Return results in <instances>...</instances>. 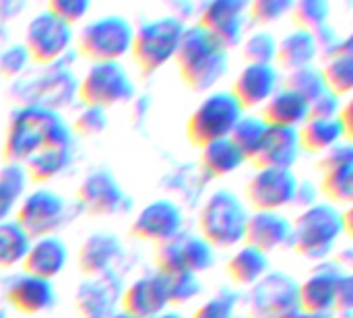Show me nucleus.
Returning <instances> with one entry per match:
<instances>
[{
    "mask_svg": "<svg viewBox=\"0 0 353 318\" xmlns=\"http://www.w3.org/2000/svg\"><path fill=\"white\" fill-rule=\"evenodd\" d=\"M72 130L66 120L48 106L29 103L19 108L8 122L2 155L10 163H25L50 147H70Z\"/></svg>",
    "mask_w": 353,
    "mask_h": 318,
    "instance_id": "f257e3e1",
    "label": "nucleus"
},
{
    "mask_svg": "<svg viewBox=\"0 0 353 318\" xmlns=\"http://www.w3.org/2000/svg\"><path fill=\"white\" fill-rule=\"evenodd\" d=\"M352 211H341L329 201H319L300 211L292 221L290 246L310 261H325L343 234H350Z\"/></svg>",
    "mask_w": 353,
    "mask_h": 318,
    "instance_id": "f03ea898",
    "label": "nucleus"
},
{
    "mask_svg": "<svg viewBox=\"0 0 353 318\" xmlns=\"http://www.w3.org/2000/svg\"><path fill=\"white\" fill-rule=\"evenodd\" d=\"M176 62L180 77L186 87L192 91H211L228 72L230 56L228 50L217 43L213 35H209L203 27L186 25L178 52Z\"/></svg>",
    "mask_w": 353,
    "mask_h": 318,
    "instance_id": "7ed1b4c3",
    "label": "nucleus"
},
{
    "mask_svg": "<svg viewBox=\"0 0 353 318\" xmlns=\"http://www.w3.org/2000/svg\"><path fill=\"white\" fill-rule=\"evenodd\" d=\"M246 203L228 188H217L199 211V236L213 248L230 250L244 244L248 223Z\"/></svg>",
    "mask_w": 353,
    "mask_h": 318,
    "instance_id": "20e7f679",
    "label": "nucleus"
},
{
    "mask_svg": "<svg viewBox=\"0 0 353 318\" xmlns=\"http://www.w3.org/2000/svg\"><path fill=\"white\" fill-rule=\"evenodd\" d=\"M186 23L174 14H163L134 27L132 58L143 74H153L176 58Z\"/></svg>",
    "mask_w": 353,
    "mask_h": 318,
    "instance_id": "39448f33",
    "label": "nucleus"
},
{
    "mask_svg": "<svg viewBox=\"0 0 353 318\" xmlns=\"http://www.w3.org/2000/svg\"><path fill=\"white\" fill-rule=\"evenodd\" d=\"M134 25L122 14H101L85 23L77 35V50L91 62H120L132 50Z\"/></svg>",
    "mask_w": 353,
    "mask_h": 318,
    "instance_id": "423d86ee",
    "label": "nucleus"
},
{
    "mask_svg": "<svg viewBox=\"0 0 353 318\" xmlns=\"http://www.w3.org/2000/svg\"><path fill=\"white\" fill-rule=\"evenodd\" d=\"M242 116L244 110L230 91H209L188 116L186 135L196 147H203L228 139Z\"/></svg>",
    "mask_w": 353,
    "mask_h": 318,
    "instance_id": "0eeeda50",
    "label": "nucleus"
},
{
    "mask_svg": "<svg viewBox=\"0 0 353 318\" xmlns=\"http://www.w3.org/2000/svg\"><path fill=\"white\" fill-rule=\"evenodd\" d=\"M132 95L134 83L122 62H91L79 81V97L85 106L108 110Z\"/></svg>",
    "mask_w": 353,
    "mask_h": 318,
    "instance_id": "6e6552de",
    "label": "nucleus"
},
{
    "mask_svg": "<svg viewBox=\"0 0 353 318\" xmlns=\"http://www.w3.org/2000/svg\"><path fill=\"white\" fill-rule=\"evenodd\" d=\"M68 219L66 199L50 188H35L27 192L14 209V221L25 230V234L35 240L43 236H54Z\"/></svg>",
    "mask_w": 353,
    "mask_h": 318,
    "instance_id": "1a4fd4ad",
    "label": "nucleus"
},
{
    "mask_svg": "<svg viewBox=\"0 0 353 318\" xmlns=\"http://www.w3.org/2000/svg\"><path fill=\"white\" fill-rule=\"evenodd\" d=\"M72 39L74 29L43 8L27 23L23 48L27 50L29 60L37 64H52L68 54Z\"/></svg>",
    "mask_w": 353,
    "mask_h": 318,
    "instance_id": "9d476101",
    "label": "nucleus"
},
{
    "mask_svg": "<svg viewBox=\"0 0 353 318\" xmlns=\"http://www.w3.org/2000/svg\"><path fill=\"white\" fill-rule=\"evenodd\" d=\"M215 263V248L201 238L199 234L180 232L176 238L159 244L155 248V265L157 273L170 275V273H205Z\"/></svg>",
    "mask_w": 353,
    "mask_h": 318,
    "instance_id": "9b49d317",
    "label": "nucleus"
},
{
    "mask_svg": "<svg viewBox=\"0 0 353 318\" xmlns=\"http://www.w3.org/2000/svg\"><path fill=\"white\" fill-rule=\"evenodd\" d=\"M250 317L283 318L298 312V281L283 271H269L248 294Z\"/></svg>",
    "mask_w": 353,
    "mask_h": 318,
    "instance_id": "f8f14e48",
    "label": "nucleus"
},
{
    "mask_svg": "<svg viewBox=\"0 0 353 318\" xmlns=\"http://www.w3.org/2000/svg\"><path fill=\"white\" fill-rule=\"evenodd\" d=\"M343 277L345 271L339 267V263L323 261L316 269H312L308 277L302 284H298L300 312L331 318V315L335 312V302Z\"/></svg>",
    "mask_w": 353,
    "mask_h": 318,
    "instance_id": "ddd939ff",
    "label": "nucleus"
},
{
    "mask_svg": "<svg viewBox=\"0 0 353 318\" xmlns=\"http://www.w3.org/2000/svg\"><path fill=\"white\" fill-rule=\"evenodd\" d=\"M298 182L294 170L256 168L246 184V201L254 211H281L294 205Z\"/></svg>",
    "mask_w": 353,
    "mask_h": 318,
    "instance_id": "4468645a",
    "label": "nucleus"
},
{
    "mask_svg": "<svg viewBox=\"0 0 353 318\" xmlns=\"http://www.w3.org/2000/svg\"><path fill=\"white\" fill-rule=\"evenodd\" d=\"M248 2L244 0H211L199 8L196 25L217 39L225 50L240 46L246 35Z\"/></svg>",
    "mask_w": 353,
    "mask_h": 318,
    "instance_id": "2eb2a0df",
    "label": "nucleus"
},
{
    "mask_svg": "<svg viewBox=\"0 0 353 318\" xmlns=\"http://www.w3.org/2000/svg\"><path fill=\"white\" fill-rule=\"evenodd\" d=\"M184 228V213L172 199H155L147 203L132 219L130 232L145 242L163 244L176 238Z\"/></svg>",
    "mask_w": 353,
    "mask_h": 318,
    "instance_id": "dca6fc26",
    "label": "nucleus"
},
{
    "mask_svg": "<svg viewBox=\"0 0 353 318\" xmlns=\"http://www.w3.org/2000/svg\"><path fill=\"white\" fill-rule=\"evenodd\" d=\"M321 192L333 205H350L353 199V149L350 143H339L319 161Z\"/></svg>",
    "mask_w": 353,
    "mask_h": 318,
    "instance_id": "f3484780",
    "label": "nucleus"
},
{
    "mask_svg": "<svg viewBox=\"0 0 353 318\" xmlns=\"http://www.w3.org/2000/svg\"><path fill=\"white\" fill-rule=\"evenodd\" d=\"M77 201L89 215L103 217V215L120 213L128 197L124 195L116 176L110 170L99 168L89 172L81 180L77 188Z\"/></svg>",
    "mask_w": 353,
    "mask_h": 318,
    "instance_id": "a211bd4d",
    "label": "nucleus"
},
{
    "mask_svg": "<svg viewBox=\"0 0 353 318\" xmlns=\"http://www.w3.org/2000/svg\"><path fill=\"white\" fill-rule=\"evenodd\" d=\"M279 87L281 74L275 64H244L238 77L234 79L230 93L246 112L263 108Z\"/></svg>",
    "mask_w": 353,
    "mask_h": 318,
    "instance_id": "6ab92c4d",
    "label": "nucleus"
},
{
    "mask_svg": "<svg viewBox=\"0 0 353 318\" xmlns=\"http://www.w3.org/2000/svg\"><path fill=\"white\" fill-rule=\"evenodd\" d=\"M122 310L137 318H153L168 310V290L161 273H149L134 279L120 294Z\"/></svg>",
    "mask_w": 353,
    "mask_h": 318,
    "instance_id": "aec40b11",
    "label": "nucleus"
},
{
    "mask_svg": "<svg viewBox=\"0 0 353 318\" xmlns=\"http://www.w3.org/2000/svg\"><path fill=\"white\" fill-rule=\"evenodd\" d=\"M292 242V219L281 211H254L248 215L244 244L271 255Z\"/></svg>",
    "mask_w": 353,
    "mask_h": 318,
    "instance_id": "412c9836",
    "label": "nucleus"
},
{
    "mask_svg": "<svg viewBox=\"0 0 353 318\" xmlns=\"http://www.w3.org/2000/svg\"><path fill=\"white\" fill-rule=\"evenodd\" d=\"M6 300L14 310L33 317V315L50 310L56 304V290L52 281L39 279L23 271L8 279Z\"/></svg>",
    "mask_w": 353,
    "mask_h": 318,
    "instance_id": "4be33fe9",
    "label": "nucleus"
},
{
    "mask_svg": "<svg viewBox=\"0 0 353 318\" xmlns=\"http://www.w3.org/2000/svg\"><path fill=\"white\" fill-rule=\"evenodd\" d=\"M302 155L300 132L298 128H281L269 126L265 141L252 159L256 168H277V170H294L296 161Z\"/></svg>",
    "mask_w": 353,
    "mask_h": 318,
    "instance_id": "5701e85b",
    "label": "nucleus"
},
{
    "mask_svg": "<svg viewBox=\"0 0 353 318\" xmlns=\"http://www.w3.org/2000/svg\"><path fill=\"white\" fill-rule=\"evenodd\" d=\"M66 263H68V246L62 238L54 234V236L31 240L23 261V269L29 275L52 281L64 271Z\"/></svg>",
    "mask_w": 353,
    "mask_h": 318,
    "instance_id": "b1692460",
    "label": "nucleus"
},
{
    "mask_svg": "<svg viewBox=\"0 0 353 318\" xmlns=\"http://www.w3.org/2000/svg\"><path fill=\"white\" fill-rule=\"evenodd\" d=\"M310 116L308 101L288 87H279L271 99L261 108V118L269 126L300 128Z\"/></svg>",
    "mask_w": 353,
    "mask_h": 318,
    "instance_id": "393cba45",
    "label": "nucleus"
},
{
    "mask_svg": "<svg viewBox=\"0 0 353 318\" xmlns=\"http://www.w3.org/2000/svg\"><path fill=\"white\" fill-rule=\"evenodd\" d=\"M122 244L114 234L97 232L89 236L79 248V265L81 271L89 277H101L110 273V267L120 257Z\"/></svg>",
    "mask_w": 353,
    "mask_h": 318,
    "instance_id": "a878e982",
    "label": "nucleus"
},
{
    "mask_svg": "<svg viewBox=\"0 0 353 318\" xmlns=\"http://www.w3.org/2000/svg\"><path fill=\"white\" fill-rule=\"evenodd\" d=\"M319 58V43L314 33L304 29H294L285 37L277 39V56L275 66L283 68L285 72L312 66Z\"/></svg>",
    "mask_w": 353,
    "mask_h": 318,
    "instance_id": "bb28decb",
    "label": "nucleus"
},
{
    "mask_svg": "<svg viewBox=\"0 0 353 318\" xmlns=\"http://www.w3.org/2000/svg\"><path fill=\"white\" fill-rule=\"evenodd\" d=\"M120 292L114 288V281H108V275L87 279L77 292V310L81 318H108L116 308Z\"/></svg>",
    "mask_w": 353,
    "mask_h": 318,
    "instance_id": "cd10ccee",
    "label": "nucleus"
},
{
    "mask_svg": "<svg viewBox=\"0 0 353 318\" xmlns=\"http://www.w3.org/2000/svg\"><path fill=\"white\" fill-rule=\"evenodd\" d=\"M300 145L302 153H316L323 155L335 145L343 143L347 137L341 118H308L300 128Z\"/></svg>",
    "mask_w": 353,
    "mask_h": 318,
    "instance_id": "c85d7f7f",
    "label": "nucleus"
},
{
    "mask_svg": "<svg viewBox=\"0 0 353 318\" xmlns=\"http://www.w3.org/2000/svg\"><path fill=\"white\" fill-rule=\"evenodd\" d=\"M269 271H271L269 255L248 244H240L228 259V275L238 288L256 286Z\"/></svg>",
    "mask_w": 353,
    "mask_h": 318,
    "instance_id": "c756f323",
    "label": "nucleus"
},
{
    "mask_svg": "<svg viewBox=\"0 0 353 318\" xmlns=\"http://www.w3.org/2000/svg\"><path fill=\"white\" fill-rule=\"evenodd\" d=\"M201 168L211 178H225L234 172H238L246 157L240 153V149L232 143V139H219L213 143H207L201 147Z\"/></svg>",
    "mask_w": 353,
    "mask_h": 318,
    "instance_id": "7c9ffc66",
    "label": "nucleus"
},
{
    "mask_svg": "<svg viewBox=\"0 0 353 318\" xmlns=\"http://www.w3.org/2000/svg\"><path fill=\"white\" fill-rule=\"evenodd\" d=\"M72 161V145L70 147H50L33 157H29L23 166L27 170L29 180L33 182H50L58 178Z\"/></svg>",
    "mask_w": 353,
    "mask_h": 318,
    "instance_id": "2f4dec72",
    "label": "nucleus"
},
{
    "mask_svg": "<svg viewBox=\"0 0 353 318\" xmlns=\"http://www.w3.org/2000/svg\"><path fill=\"white\" fill-rule=\"evenodd\" d=\"M269 130V124L261 118V114H246L238 120L234 126L230 139L240 149V153L246 157V161H252L265 141V135Z\"/></svg>",
    "mask_w": 353,
    "mask_h": 318,
    "instance_id": "473e14b6",
    "label": "nucleus"
},
{
    "mask_svg": "<svg viewBox=\"0 0 353 318\" xmlns=\"http://www.w3.org/2000/svg\"><path fill=\"white\" fill-rule=\"evenodd\" d=\"M31 238L14 221H0V269H12L25 261Z\"/></svg>",
    "mask_w": 353,
    "mask_h": 318,
    "instance_id": "72a5a7b5",
    "label": "nucleus"
},
{
    "mask_svg": "<svg viewBox=\"0 0 353 318\" xmlns=\"http://www.w3.org/2000/svg\"><path fill=\"white\" fill-rule=\"evenodd\" d=\"M353 48L343 50L331 58H327L325 66H321L325 85L329 91H333L335 95L343 97L347 93H352L353 89Z\"/></svg>",
    "mask_w": 353,
    "mask_h": 318,
    "instance_id": "f704fd0d",
    "label": "nucleus"
},
{
    "mask_svg": "<svg viewBox=\"0 0 353 318\" xmlns=\"http://www.w3.org/2000/svg\"><path fill=\"white\" fill-rule=\"evenodd\" d=\"M240 48L246 64H275L277 37L267 29H256L244 35Z\"/></svg>",
    "mask_w": 353,
    "mask_h": 318,
    "instance_id": "c9c22d12",
    "label": "nucleus"
},
{
    "mask_svg": "<svg viewBox=\"0 0 353 318\" xmlns=\"http://www.w3.org/2000/svg\"><path fill=\"white\" fill-rule=\"evenodd\" d=\"M283 87H288V89H292L294 93L302 95L308 103H310L314 97H319L323 91H327V85H325L321 66H316V64L304 66V68H298V70L288 72Z\"/></svg>",
    "mask_w": 353,
    "mask_h": 318,
    "instance_id": "e433bc0d",
    "label": "nucleus"
},
{
    "mask_svg": "<svg viewBox=\"0 0 353 318\" xmlns=\"http://www.w3.org/2000/svg\"><path fill=\"white\" fill-rule=\"evenodd\" d=\"M292 14H294L298 29L314 33L321 27L329 25L331 4L327 0H300V2H294Z\"/></svg>",
    "mask_w": 353,
    "mask_h": 318,
    "instance_id": "4c0bfd02",
    "label": "nucleus"
},
{
    "mask_svg": "<svg viewBox=\"0 0 353 318\" xmlns=\"http://www.w3.org/2000/svg\"><path fill=\"white\" fill-rule=\"evenodd\" d=\"M163 279H165V290H168V302L176 304V306L192 302L203 292L199 275H192V273H186V271L163 275Z\"/></svg>",
    "mask_w": 353,
    "mask_h": 318,
    "instance_id": "58836bf2",
    "label": "nucleus"
},
{
    "mask_svg": "<svg viewBox=\"0 0 353 318\" xmlns=\"http://www.w3.org/2000/svg\"><path fill=\"white\" fill-rule=\"evenodd\" d=\"M238 306V296L230 290H223L209 300H205L190 318H234Z\"/></svg>",
    "mask_w": 353,
    "mask_h": 318,
    "instance_id": "ea45409f",
    "label": "nucleus"
},
{
    "mask_svg": "<svg viewBox=\"0 0 353 318\" xmlns=\"http://www.w3.org/2000/svg\"><path fill=\"white\" fill-rule=\"evenodd\" d=\"M292 0H254L248 4V19L259 25H271L283 19V14L292 12Z\"/></svg>",
    "mask_w": 353,
    "mask_h": 318,
    "instance_id": "a19ab883",
    "label": "nucleus"
},
{
    "mask_svg": "<svg viewBox=\"0 0 353 318\" xmlns=\"http://www.w3.org/2000/svg\"><path fill=\"white\" fill-rule=\"evenodd\" d=\"M27 184H29V176H27V170H25L23 163H10V161H6L0 168V188L8 197H12L17 203L25 195Z\"/></svg>",
    "mask_w": 353,
    "mask_h": 318,
    "instance_id": "79ce46f5",
    "label": "nucleus"
},
{
    "mask_svg": "<svg viewBox=\"0 0 353 318\" xmlns=\"http://www.w3.org/2000/svg\"><path fill=\"white\" fill-rule=\"evenodd\" d=\"M105 126H108L105 110L93 108V106H85L77 114L70 130H74L77 135H83V137H97V135H101L105 130Z\"/></svg>",
    "mask_w": 353,
    "mask_h": 318,
    "instance_id": "37998d69",
    "label": "nucleus"
},
{
    "mask_svg": "<svg viewBox=\"0 0 353 318\" xmlns=\"http://www.w3.org/2000/svg\"><path fill=\"white\" fill-rule=\"evenodd\" d=\"M46 10H50L54 17H58L66 25L74 27L87 17V12L91 10V2L89 0H50Z\"/></svg>",
    "mask_w": 353,
    "mask_h": 318,
    "instance_id": "c03bdc74",
    "label": "nucleus"
},
{
    "mask_svg": "<svg viewBox=\"0 0 353 318\" xmlns=\"http://www.w3.org/2000/svg\"><path fill=\"white\" fill-rule=\"evenodd\" d=\"M310 116L308 118H339L341 110H343V103H341V97L335 95L333 91H323L319 97H314L310 103Z\"/></svg>",
    "mask_w": 353,
    "mask_h": 318,
    "instance_id": "a18cd8bd",
    "label": "nucleus"
},
{
    "mask_svg": "<svg viewBox=\"0 0 353 318\" xmlns=\"http://www.w3.org/2000/svg\"><path fill=\"white\" fill-rule=\"evenodd\" d=\"M27 60H29L27 50H25L23 46H12V48H8V50L2 54L0 70H2L4 74H14V72H19V70L25 66Z\"/></svg>",
    "mask_w": 353,
    "mask_h": 318,
    "instance_id": "49530a36",
    "label": "nucleus"
},
{
    "mask_svg": "<svg viewBox=\"0 0 353 318\" xmlns=\"http://www.w3.org/2000/svg\"><path fill=\"white\" fill-rule=\"evenodd\" d=\"M353 306V279L352 275L345 273L343 281H341V288H339V294H337V302H335V312L343 315V317H350Z\"/></svg>",
    "mask_w": 353,
    "mask_h": 318,
    "instance_id": "de8ad7c7",
    "label": "nucleus"
},
{
    "mask_svg": "<svg viewBox=\"0 0 353 318\" xmlns=\"http://www.w3.org/2000/svg\"><path fill=\"white\" fill-rule=\"evenodd\" d=\"M319 186L310 180H304V182H298V188H296V197H294V205L298 207H312L314 203H319Z\"/></svg>",
    "mask_w": 353,
    "mask_h": 318,
    "instance_id": "09e8293b",
    "label": "nucleus"
},
{
    "mask_svg": "<svg viewBox=\"0 0 353 318\" xmlns=\"http://www.w3.org/2000/svg\"><path fill=\"white\" fill-rule=\"evenodd\" d=\"M17 209V201L12 197H8L2 188H0V221H6L10 219V215L14 213Z\"/></svg>",
    "mask_w": 353,
    "mask_h": 318,
    "instance_id": "8fccbe9b",
    "label": "nucleus"
},
{
    "mask_svg": "<svg viewBox=\"0 0 353 318\" xmlns=\"http://www.w3.org/2000/svg\"><path fill=\"white\" fill-rule=\"evenodd\" d=\"M153 318H184V317H182L178 310H170V308H168V310H163L161 315H157V317H153Z\"/></svg>",
    "mask_w": 353,
    "mask_h": 318,
    "instance_id": "3c124183",
    "label": "nucleus"
},
{
    "mask_svg": "<svg viewBox=\"0 0 353 318\" xmlns=\"http://www.w3.org/2000/svg\"><path fill=\"white\" fill-rule=\"evenodd\" d=\"M108 318H137V317H132V315H128V312H124L122 308H118V310H114L112 315Z\"/></svg>",
    "mask_w": 353,
    "mask_h": 318,
    "instance_id": "603ef678",
    "label": "nucleus"
},
{
    "mask_svg": "<svg viewBox=\"0 0 353 318\" xmlns=\"http://www.w3.org/2000/svg\"><path fill=\"white\" fill-rule=\"evenodd\" d=\"M283 318H327V317H312V315H304V312H294V315H288V317Z\"/></svg>",
    "mask_w": 353,
    "mask_h": 318,
    "instance_id": "864d4df0",
    "label": "nucleus"
},
{
    "mask_svg": "<svg viewBox=\"0 0 353 318\" xmlns=\"http://www.w3.org/2000/svg\"><path fill=\"white\" fill-rule=\"evenodd\" d=\"M234 318H254V317H250V315H236Z\"/></svg>",
    "mask_w": 353,
    "mask_h": 318,
    "instance_id": "5fc2aeb1",
    "label": "nucleus"
},
{
    "mask_svg": "<svg viewBox=\"0 0 353 318\" xmlns=\"http://www.w3.org/2000/svg\"><path fill=\"white\" fill-rule=\"evenodd\" d=\"M0 318H8V317H6V312H2V310H0Z\"/></svg>",
    "mask_w": 353,
    "mask_h": 318,
    "instance_id": "6e6d98bb",
    "label": "nucleus"
}]
</instances>
